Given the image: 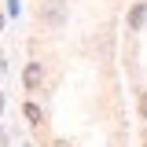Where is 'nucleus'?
<instances>
[{
    "mask_svg": "<svg viewBox=\"0 0 147 147\" xmlns=\"http://www.w3.org/2000/svg\"><path fill=\"white\" fill-rule=\"evenodd\" d=\"M40 22L52 26V30H63V22H66V4H63V0H48V4L40 7Z\"/></svg>",
    "mask_w": 147,
    "mask_h": 147,
    "instance_id": "1",
    "label": "nucleus"
},
{
    "mask_svg": "<svg viewBox=\"0 0 147 147\" xmlns=\"http://www.w3.org/2000/svg\"><path fill=\"white\" fill-rule=\"evenodd\" d=\"M40 81H44V70H40V63H26V70H22V85L30 92L40 88Z\"/></svg>",
    "mask_w": 147,
    "mask_h": 147,
    "instance_id": "2",
    "label": "nucleus"
},
{
    "mask_svg": "<svg viewBox=\"0 0 147 147\" xmlns=\"http://www.w3.org/2000/svg\"><path fill=\"white\" fill-rule=\"evenodd\" d=\"M144 18H147V4H136V7L129 11V26H132V30H140V26H144Z\"/></svg>",
    "mask_w": 147,
    "mask_h": 147,
    "instance_id": "3",
    "label": "nucleus"
},
{
    "mask_svg": "<svg viewBox=\"0 0 147 147\" xmlns=\"http://www.w3.org/2000/svg\"><path fill=\"white\" fill-rule=\"evenodd\" d=\"M22 114L30 118V125H40V118H44V114H40V107H37V103H26V107H22Z\"/></svg>",
    "mask_w": 147,
    "mask_h": 147,
    "instance_id": "4",
    "label": "nucleus"
},
{
    "mask_svg": "<svg viewBox=\"0 0 147 147\" xmlns=\"http://www.w3.org/2000/svg\"><path fill=\"white\" fill-rule=\"evenodd\" d=\"M140 118L147 121V92H140Z\"/></svg>",
    "mask_w": 147,
    "mask_h": 147,
    "instance_id": "5",
    "label": "nucleus"
},
{
    "mask_svg": "<svg viewBox=\"0 0 147 147\" xmlns=\"http://www.w3.org/2000/svg\"><path fill=\"white\" fill-rule=\"evenodd\" d=\"M52 147H70V144H66V140H55V144H52Z\"/></svg>",
    "mask_w": 147,
    "mask_h": 147,
    "instance_id": "6",
    "label": "nucleus"
},
{
    "mask_svg": "<svg viewBox=\"0 0 147 147\" xmlns=\"http://www.w3.org/2000/svg\"><path fill=\"white\" fill-rule=\"evenodd\" d=\"M4 103H7V99H4V92H0V114H4Z\"/></svg>",
    "mask_w": 147,
    "mask_h": 147,
    "instance_id": "7",
    "label": "nucleus"
},
{
    "mask_svg": "<svg viewBox=\"0 0 147 147\" xmlns=\"http://www.w3.org/2000/svg\"><path fill=\"white\" fill-rule=\"evenodd\" d=\"M4 70H7V66H4V52H0V74H4Z\"/></svg>",
    "mask_w": 147,
    "mask_h": 147,
    "instance_id": "8",
    "label": "nucleus"
},
{
    "mask_svg": "<svg viewBox=\"0 0 147 147\" xmlns=\"http://www.w3.org/2000/svg\"><path fill=\"white\" fill-rule=\"evenodd\" d=\"M0 30H4V15H0Z\"/></svg>",
    "mask_w": 147,
    "mask_h": 147,
    "instance_id": "9",
    "label": "nucleus"
},
{
    "mask_svg": "<svg viewBox=\"0 0 147 147\" xmlns=\"http://www.w3.org/2000/svg\"><path fill=\"white\" fill-rule=\"evenodd\" d=\"M144 147H147V144H144Z\"/></svg>",
    "mask_w": 147,
    "mask_h": 147,
    "instance_id": "10",
    "label": "nucleus"
}]
</instances>
